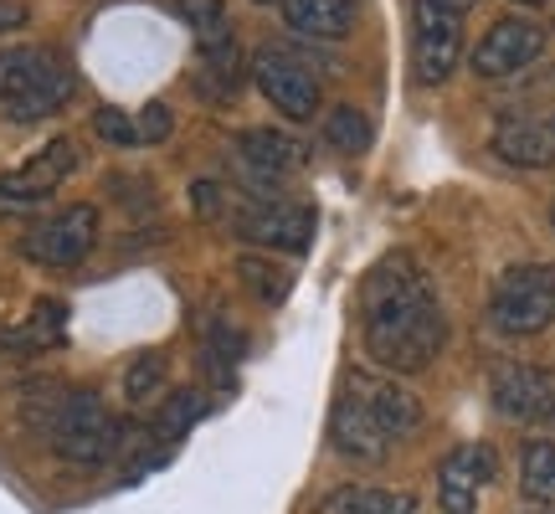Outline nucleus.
Here are the masks:
<instances>
[{
  "label": "nucleus",
  "mask_w": 555,
  "mask_h": 514,
  "mask_svg": "<svg viewBox=\"0 0 555 514\" xmlns=\"http://www.w3.org/2000/svg\"><path fill=\"white\" fill-rule=\"evenodd\" d=\"M360 330H365V356L391 376H416L442 356L448 314H442L427 273L406 253H391L365 273Z\"/></svg>",
  "instance_id": "nucleus-1"
},
{
  "label": "nucleus",
  "mask_w": 555,
  "mask_h": 514,
  "mask_svg": "<svg viewBox=\"0 0 555 514\" xmlns=\"http://www.w3.org/2000/svg\"><path fill=\"white\" fill-rule=\"evenodd\" d=\"M31 427L52 442V453L82 468L119 458L129 442V427L93 391H62L57 401H31Z\"/></svg>",
  "instance_id": "nucleus-2"
},
{
  "label": "nucleus",
  "mask_w": 555,
  "mask_h": 514,
  "mask_svg": "<svg viewBox=\"0 0 555 514\" xmlns=\"http://www.w3.org/2000/svg\"><path fill=\"white\" fill-rule=\"evenodd\" d=\"M489 324L509 339H530L555 324V268L545 262H519L504 268L489 294Z\"/></svg>",
  "instance_id": "nucleus-3"
},
{
  "label": "nucleus",
  "mask_w": 555,
  "mask_h": 514,
  "mask_svg": "<svg viewBox=\"0 0 555 514\" xmlns=\"http://www.w3.org/2000/svg\"><path fill=\"white\" fill-rule=\"evenodd\" d=\"M457 57H463V16L437 5V0H412V73L416 82H437L453 78Z\"/></svg>",
  "instance_id": "nucleus-4"
},
{
  "label": "nucleus",
  "mask_w": 555,
  "mask_h": 514,
  "mask_svg": "<svg viewBox=\"0 0 555 514\" xmlns=\"http://www.w3.org/2000/svg\"><path fill=\"white\" fill-rule=\"evenodd\" d=\"M73 170H78V144H73V139L41 144L26 165L0 176V217H16V211H31L41 201H52L57 185L73 176Z\"/></svg>",
  "instance_id": "nucleus-5"
},
{
  "label": "nucleus",
  "mask_w": 555,
  "mask_h": 514,
  "mask_svg": "<svg viewBox=\"0 0 555 514\" xmlns=\"http://www.w3.org/2000/svg\"><path fill=\"white\" fill-rule=\"evenodd\" d=\"M93 247H99V211L93 206H62L21 237V253L41 268H78Z\"/></svg>",
  "instance_id": "nucleus-6"
},
{
  "label": "nucleus",
  "mask_w": 555,
  "mask_h": 514,
  "mask_svg": "<svg viewBox=\"0 0 555 514\" xmlns=\"http://www.w3.org/2000/svg\"><path fill=\"white\" fill-rule=\"evenodd\" d=\"M253 82H258L262 99L273 103L278 114H288V119H314L319 114V78L309 73V62H298L283 47H262L253 57Z\"/></svg>",
  "instance_id": "nucleus-7"
},
{
  "label": "nucleus",
  "mask_w": 555,
  "mask_h": 514,
  "mask_svg": "<svg viewBox=\"0 0 555 514\" xmlns=\"http://www.w3.org/2000/svg\"><path fill=\"white\" fill-rule=\"evenodd\" d=\"M489 401L504 422L555 427V371L545 365H504L489 386Z\"/></svg>",
  "instance_id": "nucleus-8"
},
{
  "label": "nucleus",
  "mask_w": 555,
  "mask_h": 514,
  "mask_svg": "<svg viewBox=\"0 0 555 514\" xmlns=\"http://www.w3.org/2000/svg\"><path fill=\"white\" fill-rule=\"evenodd\" d=\"M499 458L489 442H463L437 463V510L442 514H478V499L494 484Z\"/></svg>",
  "instance_id": "nucleus-9"
},
{
  "label": "nucleus",
  "mask_w": 555,
  "mask_h": 514,
  "mask_svg": "<svg viewBox=\"0 0 555 514\" xmlns=\"http://www.w3.org/2000/svg\"><path fill=\"white\" fill-rule=\"evenodd\" d=\"M237 237L253 247H273V253H309L314 242V211L294 206V201H253L247 211H237Z\"/></svg>",
  "instance_id": "nucleus-10"
},
{
  "label": "nucleus",
  "mask_w": 555,
  "mask_h": 514,
  "mask_svg": "<svg viewBox=\"0 0 555 514\" xmlns=\"http://www.w3.org/2000/svg\"><path fill=\"white\" fill-rule=\"evenodd\" d=\"M540 52H545V26L504 16V21H494V26L483 31V41L474 47V73L478 78H509L519 67H530Z\"/></svg>",
  "instance_id": "nucleus-11"
},
{
  "label": "nucleus",
  "mask_w": 555,
  "mask_h": 514,
  "mask_svg": "<svg viewBox=\"0 0 555 514\" xmlns=\"http://www.w3.org/2000/svg\"><path fill=\"white\" fill-rule=\"evenodd\" d=\"M330 442H335V453L350 458V463H386V453H391V437L380 433V422L371 416V407H365L350 386L339 391L335 412H330Z\"/></svg>",
  "instance_id": "nucleus-12"
},
{
  "label": "nucleus",
  "mask_w": 555,
  "mask_h": 514,
  "mask_svg": "<svg viewBox=\"0 0 555 514\" xmlns=\"http://www.w3.org/2000/svg\"><path fill=\"white\" fill-rule=\"evenodd\" d=\"M494 155L519 170L555 165V114H504L494 124Z\"/></svg>",
  "instance_id": "nucleus-13"
},
{
  "label": "nucleus",
  "mask_w": 555,
  "mask_h": 514,
  "mask_svg": "<svg viewBox=\"0 0 555 514\" xmlns=\"http://www.w3.org/2000/svg\"><path fill=\"white\" fill-rule=\"evenodd\" d=\"M350 391L371 407V416L380 422V433L391 437V442H401V437H412L416 427H422V401H416V391H406V386H397L391 376H371V371H356V376L345 381Z\"/></svg>",
  "instance_id": "nucleus-14"
},
{
  "label": "nucleus",
  "mask_w": 555,
  "mask_h": 514,
  "mask_svg": "<svg viewBox=\"0 0 555 514\" xmlns=\"http://www.w3.org/2000/svg\"><path fill=\"white\" fill-rule=\"evenodd\" d=\"M237 159L262 180H283L304 170V159L309 150L298 144L294 134H283V129H242L237 134Z\"/></svg>",
  "instance_id": "nucleus-15"
},
{
  "label": "nucleus",
  "mask_w": 555,
  "mask_h": 514,
  "mask_svg": "<svg viewBox=\"0 0 555 514\" xmlns=\"http://www.w3.org/2000/svg\"><path fill=\"white\" fill-rule=\"evenodd\" d=\"M283 21L288 31L309 41H339L356 26V5L350 0H283Z\"/></svg>",
  "instance_id": "nucleus-16"
},
{
  "label": "nucleus",
  "mask_w": 555,
  "mask_h": 514,
  "mask_svg": "<svg viewBox=\"0 0 555 514\" xmlns=\"http://www.w3.org/2000/svg\"><path fill=\"white\" fill-rule=\"evenodd\" d=\"M57 62H67L52 47H0V103H16L21 93H31Z\"/></svg>",
  "instance_id": "nucleus-17"
},
{
  "label": "nucleus",
  "mask_w": 555,
  "mask_h": 514,
  "mask_svg": "<svg viewBox=\"0 0 555 514\" xmlns=\"http://www.w3.org/2000/svg\"><path fill=\"white\" fill-rule=\"evenodd\" d=\"M73 93H78V73H73V62H57L31 93H21V99L5 103V108H11V119L16 124H37V119H47V114H57Z\"/></svg>",
  "instance_id": "nucleus-18"
},
{
  "label": "nucleus",
  "mask_w": 555,
  "mask_h": 514,
  "mask_svg": "<svg viewBox=\"0 0 555 514\" xmlns=\"http://www.w3.org/2000/svg\"><path fill=\"white\" fill-rule=\"evenodd\" d=\"M412 494H391V489H371V484H339L335 494L319 499V514H397Z\"/></svg>",
  "instance_id": "nucleus-19"
},
{
  "label": "nucleus",
  "mask_w": 555,
  "mask_h": 514,
  "mask_svg": "<svg viewBox=\"0 0 555 514\" xmlns=\"http://www.w3.org/2000/svg\"><path fill=\"white\" fill-rule=\"evenodd\" d=\"M62 330H67V309H62L57 298H41L37 309H31V319L5 335V345H21V350H52V345L62 339Z\"/></svg>",
  "instance_id": "nucleus-20"
},
{
  "label": "nucleus",
  "mask_w": 555,
  "mask_h": 514,
  "mask_svg": "<svg viewBox=\"0 0 555 514\" xmlns=\"http://www.w3.org/2000/svg\"><path fill=\"white\" fill-rule=\"evenodd\" d=\"M176 16L196 31V52L201 47H217V41H232V21H227L221 0H176Z\"/></svg>",
  "instance_id": "nucleus-21"
},
{
  "label": "nucleus",
  "mask_w": 555,
  "mask_h": 514,
  "mask_svg": "<svg viewBox=\"0 0 555 514\" xmlns=\"http://www.w3.org/2000/svg\"><path fill=\"white\" fill-rule=\"evenodd\" d=\"M519 489L535 504H555V442H530L519 458Z\"/></svg>",
  "instance_id": "nucleus-22"
},
{
  "label": "nucleus",
  "mask_w": 555,
  "mask_h": 514,
  "mask_svg": "<svg viewBox=\"0 0 555 514\" xmlns=\"http://www.w3.org/2000/svg\"><path fill=\"white\" fill-rule=\"evenodd\" d=\"M324 139H330L335 150H345V155H360V150L371 144V119L360 114L356 103H339V108L324 114Z\"/></svg>",
  "instance_id": "nucleus-23"
},
{
  "label": "nucleus",
  "mask_w": 555,
  "mask_h": 514,
  "mask_svg": "<svg viewBox=\"0 0 555 514\" xmlns=\"http://www.w3.org/2000/svg\"><path fill=\"white\" fill-rule=\"evenodd\" d=\"M237 273H242V283L262 298V304H283L288 288H294V273H288V268H273V262H262V257H242Z\"/></svg>",
  "instance_id": "nucleus-24"
},
{
  "label": "nucleus",
  "mask_w": 555,
  "mask_h": 514,
  "mask_svg": "<svg viewBox=\"0 0 555 514\" xmlns=\"http://www.w3.org/2000/svg\"><path fill=\"white\" fill-rule=\"evenodd\" d=\"M159 386H165V356H155V350L134 356V365L124 371V391H129V401H150Z\"/></svg>",
  "instance_id": "nucleus-25"
},
{
  "label": "nucleus",
  "mask_w": 555,
  "mask_h": 514,
  "mask_svg": "<svg viewBox=\"0 0 555 514\" xmlns=\"http://www.w3.org/2000/svg\"><path fill=\"white\" fill-rule=\"evenodd\" d=\"M93 134L108 139V144H119V150H134L139 144L134 114H124V108H99V114H93Z\"/></svg>",
  "instance_id": "nucleus-26"
},
{
  "label": "nucleus",
  "mask_w": 555,
  "mask_h": 514,
  "mask_svg": "<svg viewBox=\"0 0 555 514\" xmlns=\"http://www.w3.org/2000/svg\"><path fill=\"white\" fill-rule=\"evenodd\" d=\"M134 129H139V144H159V139L176 129V119H170L165 103H144V108L134 114Z\"/></svg>",
  "instance_id": "nucleus-27"
},
{
  "label": "nucleus",
  "mask_w": 555,
  "mask_h": 514,
  "mask_svg": "<svg viewBox=\"0 0 555 514\" xmlns=\"http://www.w3.org/2000/svg\"><path fill=\"white\" fill-rule=\"evenodd\" d=\"M191 196H196V211H201V217H217V211H221V185H211V180H201Z\"/></svg>",
  "instance_id": "nucleus-28"
},
{
  "label": "nucleus",
  "mask_w": 555,
  "mask_h": 514,
  "mask_svg": "<svg viewBox=\"0 0 555 514\" xmlns=\"http://www.w3.org/2000/svg\"><path fill=\"white\" fill-rule=\"evenodd\" d=\"M26 16H31V11H26L21 0H0V37H5V31H21Z\"/></svg>",
  "instance_id": "nucleus-29"
},
{
  "label": "nucleus",
  "mask_w": 555,
  "mask_h": 514,
  "mask_svg": "<svg viewBox=\"0 0 555 514\" xmlns=\"http://www.w3.org/2000/svg\"><path fill=\"white\" fill-rule=\"evenodd\" d=\"M437 5H448V11H457V16H463V11H468L474 0H437Z\"/></svg>",
  "instance_id": "nucleus-30"
},
{
  "label": "nucleus",
  "mask_w": 555,
  "mask_h": 514,
  "mask_svg": "<svg viewBox=\"0 0 555 514\" xmlns=\"http://www.w3.org/2000/svg\"><path fill=\"white\" fill-rule=\"evenodd\" d=\"M397 514H416V499H406V504H401V510Z\"/></svg>",
  "instance_id": "nucleus-31"
},
{
  "label": "nucleus",
  "mask_w": 555,
  "mask_h": 514,
  "mask_svg": "<svg viewBox=\"0 0 555 514\" xmlns=\"http://www.w3.org/2000/svg\"><path fill=\"white\" fill-rule=\"evenodd\" d=\"M515 5H545V0H515Z\"/></svg>",
  "instance_id": "nucleus-32"
},
{
  "label": "nucleus",
  "mask_w": 555,
  "mask_h": 514,
  "mask_svg": "<svg viewBox=\"0 0 555 514\" xmlns=\"http://www.w3.org/2000/svg\"><path fill=\"white\" fill-rule=\"evenodd\" d=\"M258 5H283V0H258Z\"/></svg>",
  "instance_id": "nucleus-33"
},
{
  "label": "nucleus",
  "mask_w": 555,
  "mask_h": 514,
  "mask_svg": "<svg viewBox=\"0 0 555 514\" xmlns=\"http://www.w3.org/2000/svg\"><path fill=\"white\" fill-rule=\"evenodd\" d=\"M551 227H555V206H551Z\"/></svg>",
  "instance_id": "nucleus-34"
},
{
  "label": "nucleus",
  "mask_w": 555,
  "mask_h": 514,
  "mask_svg": "<svg viewBox=\"0 0 555 514\" xmlns=\"http://www.w3.org/2000/svg\"><path fill=\"white\" fill-rule=\"evenodd\" d=\"M545 514H555V510H545Z\"/></svg>",
  "instance_id": "nucleus-35"
}]
</instances>
